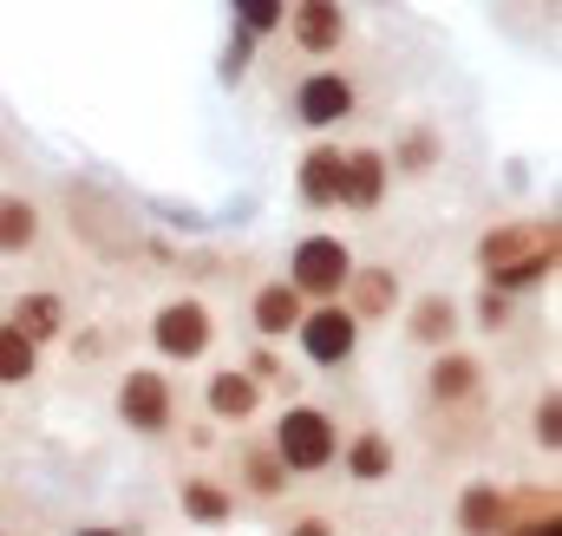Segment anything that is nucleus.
<instances>
[{
	"mask_svg": "<svg viewBox=\"0 0 562 536\" xmlns=\"http://www.w3.org/2000/svg\"><path fill=\"white\" fill-rule=\"evenodd\" d=\"M269 445H276V458L294 478H321V471H334V458H340V425H334V412L294 400L288 412H276Z\"/></svg>",
	"mask_w": 562,
	"mask_h": 536,
	"instance_id": "f257e3e1",
	"label": "nucleus"
},
{
	"mask_svg": "<svg viewBox=\"0 0 562 536\" xmlns=\"http://www.w3.org/2000/svg\"><path fill=\"white\" fill-rule=\"evenodd\" d=\"M288 340L301 347V360H307V367L334 373V367H347V360L360 354V314H353L340 294H334V301H307Z\"/></svg>",
	"mask_w": 562,
	"mask_h": 536,
	"instance_id": "f03ea898",
	"label": "nucleus"
},
{
	"mask_svg": "<svg viewBox=\"0 0 562 536\" xmlns=\"http://www.w3.org/2000/svg\"><path fill=\"white\" fill-rule=\"evenodd\" d=\"M150 347H157V360L196 367V360L216 347V314H210V301H203V294H170V301H157V314H150Z\"/></svg>",
	"mask_w": 562,
	"mask_h": 536,
	"instance_id": "7ed1b4c3",
	"label": "nucleus"
},
{
	"mask_svg": "<svg viewBox=\"0 0 562 536\" xmlns=\"http://www.w3.org/2000/svg\"><path fill=\"white\" fill-rule=\"evenodd\" d=\"M112 412L125 418V432L164 438V432L177 425V387H170V373H164V367H132V373L119 380V393H112Z\"/></svg>",
	"mask_w": 562,
	"mask_h": 536,
	"instance_id": "20e7f679",
	"label": "nucleus"
},
{
	"mask_svg": "<svg viewBox=\"0 0 562 536\" xmlns=\"http://www.w3.org/2000/svg\"><path fill=\"white\" fill-rule=\"evenodd\" d=\"M360 112V86L340 72V66H314L301 86H294V99H288V119L294 125H307V132H334V125H347Z\"/></svg>",
	"mask_w": 562,
	"mask_h": 536,
	"instance_id": "39448f33",
	"label": "nucleus"
},
{
	"mask_svg": "<svg viewBox=\"0 0 562 536\" xmlns=\"http://www.w3.org/2000/svg\"><path fill=\"white\" fill-rule=\"evenodd\" d=\"M353 275V243L347 236H301L288 256V281L301 288V301H334Z\"/></svg>",
	"mask_w": 562,
	"mask_h": 536,
	"instance_id": "423d86ee",
	"label": "nucleus"
},
{
	"mask_svg": "<svg viewBox=\"0 0 562 536\" xmlns=\"http://www.w3.org/2000/svg\"><path fill=\"white\" fill-rule=\"evenodd\" d=\"M288 46L294 53H307V59H334L340 46H347V7L340 0H288Z\"/></svg>",
	"mask_w": 562,
	"mask_h": 536,
	"instance_id": "0eeeda50",
	"label": "nucleus"
},
{
	"mask_svg": "<svg viewBox=\"0 0 562 536\" xmlns=\"http://www.w3.org/2000/svg\"><path fill=\"white\" fill-rule=\"evenodd\" d=\"M425 393L438 412H471V405H484V367L458 347H438L425 367Z\"/></svg>",
	"mask_w": 562,
	"mask_h": 536,
	"instance_id": "6e6552de",
	"label": "nucleus"
},
{
	"mask_svg": "<svg viewBox=\"0 0 562 536\" xmlns=\"http://www.w3.org/2000/svg\"><path fill=\"white\" fill-rule=\"evenodd\" d=\"M340 183H347V144H334V137L307 144L294 164V197L307 210H340Z\"/></svg>",
	"mask_w": 562,
	"mask_h": 536,
	"instance_id": "1a4fd4ad",
	"label": "nucleus"
},
{
	"mask_svg": "<svg viewBox=\"0 0 562 536\" xmlns=\"http://www.w3.org/2000/svg\"><path fill=\"white\" fill-rule=\"evenodd\" d=\"M386 190H393V164H386V150H373V144H347V183H340V210H353V216H373V210L386 203Z\"/></svg>",
	"mask_w": 562,
	"mask_h": 536,
	"instance_id": "9d476101",
	"label": "nucleus"
},
{
	"mask_svg": "<svg viewBox=\"0 0 562 536\" xmlns=\"http://www.w3.org/2000/svg\"><path fill=\"white\" fill-rule=\"evenodd\" d=\"M340 301H347V308L360 314V327H367V321H393V314L406 308V288H400V275H393V268H380V263L360 268V263H353L347 288H340Z\"/></svg>",
	"mask_w": 562,
	"mask_h": 536,
	"instance_id": "9b49d317",
	"label": "nucleus"
},
{
	"mask_svg": "<svg viewBox=\"0 0 562 536\" xmlns=\"http://www.w3.org/2000/svg\"><path fill=\"white\" fill-rule=\"evenodd\" d=\"M7 321H13L33 347H53V340L72 327V308H66V294H53V288H26V294L7 301Z\"/></svg>",
	"mask_w": 562,
	"mask_h": 536,
	"instance_id": "f8f14e48",
	"label": "nucleus"
},
{
	"mask_svg": "<svg viewBox=\"0 0 562 536\" xmlns=\"http://www.w3.org/2000/svg\"><path fill=\"white\" fill-rule=\"evenodd\" d=\"M353 484H386L400 471V445L380 432V425H360L353 438H340V458H334Z\"/></svg>",
	"mask_w": 562,
	"mask_h": 536,
	"instance_id": "ddd939ff",
	"label": "nucleus"
},
{
	"mask_svg": "<svg viewBox=\"0 0 562 536\" xmlns=\"http://www.w3.org/2000/svg\"><path fill=\"white\" fill-rule=\"evenodd\" d=\"M203 412H210L216 425H249V418L262 412V387H256L243 367H216V373L203 380Z\"/></svg>",
	"mask_w": 562,
	"mask_h": 536,
	"instance_id": "4468645a",
	"label": "nucleus"
},
{
	"mask_svg": "<svg viewBox=\"0 0 562 536\" xmlns=\"http://www.w3.org/2000/svg\"><path fill=\"white\" fill-rule=\"evenodd\" d=\"M301 288L288 281V275H276V281H262L256 294H249V327H256V340H288L294 334V321H301Z\"/></svg>",
	"mask_w": 562,
	"mask_h": 536,
	"instance_id": "2eb2a0df",
	"label": "nucleus"
},
{
	"mask_svg": "<svg viewBox=\"0 0 562 536\" xmlns=\"http://www.w3.org/2000/svg\"><path fill=\"white\" fill-rule=\"evenodd\" d=\"M504 524H510V491L504 484L477 478V484L458 491V536H497Z\"/></svg>",
	"mask_w": 562,
	"mask_h": 536,
	"instance_id": "dca6fc26",
	"label": "nucleus"
},
{
	"mask_svg": "<svg viewBox=\"0 0 562 536\" xmlns=\"http://www.w3.org/2000/svg\"><path fill=\"white\" fill-rule=\"evenodd\" d=\"M40 230H46L40 203H33L26 190H0V256H7V263L33 256V249H40Z\"/></svg>",
	"mask_w": 562,
	"mask_h": 536,
	"instance_id": "f3484780",
	"label": "nucleus"
},
{
	"mask_svg": "<svg viewBox=\"0 0 562 536\" xmlns=\"http://www.w3.org/2000/svg\"><path fill=\"white\" fill-rule=\"evenodd\" d=\"M400 321H406V340L413 347H451V334H458V301L451 294H419L413 308H400Z\"/></svg>",
	"mask_w": 562,
	"mask_h": 536,
	"instance_id": "a211bd4d",
	"label": "nucleus"
},
{
	"mask_svg": "<svg viewBox=\"0 0 562 536\" xmlns=\"http://www.w3.org/2000/svg\"><path fill=\"white\" fill-rule=\"evenodd\" d=\"M550 275H557V236L537 243V249H524V256H510V263H497L484 275V288H497V294H530V288H543Z\"/></svg>",
	"mask_w": 562,
	"mask_h": 536,
	"instance_id": "6ab92c4d",
	"label": "nucleus"
},
{
	"mask_svg": "<svg viewBox=\"0 0 562 536\" xmlns=\"http://www.w3.org/2000/svg\"><path fill=\"white\" fill-rule=\"evenodd\" d=\"M550 236H557L550 216H543V223H497V230L477 236V268L491 275L497 263H510V256H524V249H537V243H550Z\"/></svg>",
	"mask_w": 562,
	"mask_h": 536,
	"instance_id": "aec40b11",
	"label": "nucleus"
},
{
	"mask_svg": "<svg viewBox=\"0 0 562 536\" xmlns=\"http://www.w3.org/2000/svg\"><path fill=\"white\" fill-rule=\"evenodd\" d=\"M177 504H183L190 524H210V531L236 517V491L216 484V478H183V484H177Z\"/></svg>",
	"mask_w": 562,
	"mask_h": 536,
	"instance_id": "412c9836",
	"label": "nucleus"
},
{
	"mask_svg": "<svg viewBox=\"0 0 562 536\" xmlns=\"http://www.w3.org/2000/svg\"><path fill=\"white\" fill-rule=\"evenodd\" d=\"M236 465H243V484H249L262 504H276L281 491H288V478H294V471H288V465L276 458V445H249Z\"/></svg>",
	"mask_w": 562,
	"mask_h": 536,
	"instance_id": "4be33fe9",
	"label": "nucleus"
},
{
	"mask_svg": "<svg viewBox=\"0 0 562 536\" xmlns=\"http://www.w3.org/2000/svg\"><path fill=\"white\" fill-rule=\"evenodd\" d=\"M33 380H40V347L13 321H0V387H33Z\"/></svg>",
	"mask_w": 562,
	"mask_h": 536,
	"instance_id": "5701e85b",
	"label": "nucleus"
},
{
	"mask_svg": "<svg viewBox=\"0 0 562 536\" xmlns=\"http://www.w3.org/2000/svg\"><path fill=\"white\" fill-rule=\"evenodd\" d=\"M229 20H236L243 33L269 40V33H281V20H288V0H229Z\"/></svg>",
	"mask_w": 562,
	"mask_h": 536,
	"instance_id": "b1692460",
	"label": "nucleus"
},
{
	"mask_svg": "<svg viewBox=\"0 0 562 536\" xmlns=\"http://www.w3.org/2000/svg\"><path fill=\"white\" fill-rule=\"evenodd\" d=\"M393 170H431L438 164V132L431 125H413V132L400 137V157H386Z\"/></svg>",
	"mask_w": 562,
	"mask_h": 536,
	"instance_id": "393cba45",
	"label": "nucleus"
},
{
	"mask_svg": "<svg viewBox=\"0 0 562 536\" xmlns=\"http://www.w3.org/2000/svg\"><path fill=\"white\" fill-rule=\"evenodd\" d=\"M510 314H517V294H497V288L477 294V327H484V334H504Z\"/></svg>",
	"mask_w": 562,
	"mask_h": 536,
	"instance_id": "a878e982",
	"label": "nucleus"
},
{
	"mask_svg": "<svg viewBox=\"0 0 562 536\" xmlns=\"http://www.w3.org/2000/svg\"><path fill=\"white\" fill-rule=\"evenodd\" d=\"M562 400L557 393H543V400H537V418H530V432H537V445H543V451H550V458H557V445H562Z\"/></svg>",
	"mask_w": 562,
	"mask_h": 536,
	"instance_id": "bb28decb",
	"label": "nucleus"
},
{
	"mask_svg": "<svg viewBox=\"0 0 562 536\" xmlns=\"http://www.w3.org/2000/svg\"><path fill=\"white\" fill-rule=\"evenodd\" d=\"M256 387H288V367H281V354H276V340H262L256 354H249V367H243Z\"/></svg>",
	"mask_w": 562,
	"mask_h": 536,
	"instance_id": "cd10ccee",
	"label": "nucleus"
},
{
	"mask_svg": "<svg viewBox=\"0 0 562 536\" xmlns=\"http://www.w3.org/2000/svg\"><path fill=\"white\" fill-rule=\"evenodd\" d=\"M249 59H256V33H243V26L229 20V46H223V79H243V72H249Z\"/></svg>",
	"mask_w": 562,
	"mask_h": 536,
	"instance_id": "c85d7f7f",
	"label": "nucleus"
},
{
	"mask_svg": "<svg viewBox=\"0 0 562 536\" xmlns=\"http://www.w3.org/2000/svg\"><path fill=\"white\" fill-rule=\"evenodd\" d=\"M497 536H562V517L557 511H510V524Z\"/></svg>",
	"mask_w": 562,
	"mask_h": 536,
	"instance_id": "c756f323",
	"label": "nucleus"
},
{
	"mask_svg": "<svg viewBox=\"0 0 562 536\" xmlns=\"http://www.w3.org/2000/svg\"><path fill=\"white\" fill-rule=\"evenodd\" d=\"M288 536H334V524H327V517H301Z\"/></svg>",
	"mask_w": 562,
	"mask_h": 536,
	"instance_id": "7c9ffc66",
	"label": "nucleus"
},
{
	"mask_svg": "<svg viewBox=\"0 0 562 536\" xmlns=\"http://www.w3.org/2000/svg\"><path fill=\"white\" fill-rule=\"evenodd\" d=\"M72 536H138L132 524H86V531H72Z\"/></svg>",
	"mask_w": 562,
	"mask_h": 536,
	"instance_id": "2f4dec72",
	"label": "nucleus"
},
{
	"mask_svg": "<svg viewBox=\"0 0 562 536\" xmlns=\"http://www.w3.org/2000/svg\"><path fill=\"white\" fill-rule=\"evenodd\" d=\"M0 157H7V150H0Z\"/></svg>",
	"mask_w": 562,
	"mask_h": 536,
	"instance_id": "473e14b6",
	"label": "nucleus"
}]
</instances>
